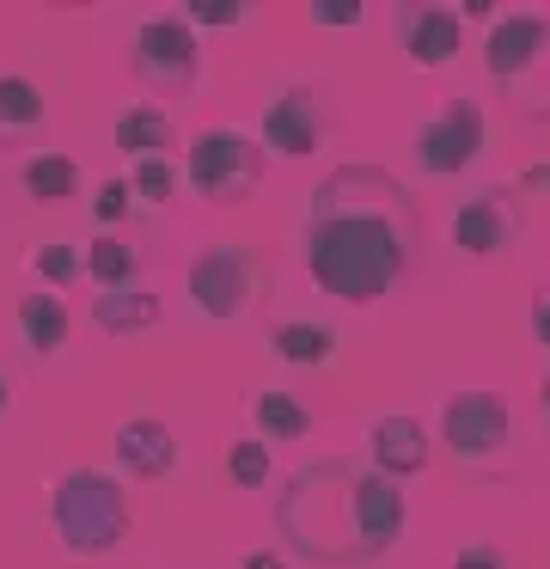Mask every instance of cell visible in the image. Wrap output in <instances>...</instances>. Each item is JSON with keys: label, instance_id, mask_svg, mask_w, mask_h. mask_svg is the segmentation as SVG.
<instances>
[{"label": "cell", "instance_id": "cell-1", "mask_svg": "<svg viewBox=\"0 0 550 569\" xmlns=\"http://www.w3.org/2000/svg\"><path fill=\"white\" fill-rule=\"evenodd\" d=\"M306 276L342 307H379L410 276L422 214L373 160H342L306 197Z\"/></svg>", "mask_w": 550, "mask_h": 569}, {"label": "cell", "instance_id": "cell-2", "mask_svg": "<svg viewBox=\"0 0 550 569\" xmlns=\"http://www.w3.org/2000/svg\"><path fill=\"white\" fill-rule=\"evenodd\" d=\"M276 527L306 563L324 569H361L379 563L410 527V496L398 478L373 466V459L330 453L312 459L288 478L276 502Z\"/></svg>", "mask_w": 550, "mask_h": 569}, {"label": "cell", "instance_id": "cell-3", "mask_svg": "<svg viewBox=\"0 0 550 569\" xmlns=\"http://www.w3.org/2000/svg\"><path fill=\"white\" fill-rule=\"evenodd\" d=\"M129 490L98 466H73L49 478V532L68 557H110L129 539Z\"/></svg>", "mask_w": 550, "mask_h": 569}, {"label": "cell", "instance_id": "cell-4", "mask_svg": "<svg viewBox=\"0 0 550 569\" xmlns=\"http://www.w3.org/2000/svg\"><path fill=\"white\" fill-rule=\"evenodd\" d=\"M263 282H269V263L257 258L251 246H239V239H214V246H202L190 258V270H183V295H190V307L202 312V319H214V325L244 319V312L263 300Z\"/></svg>", "mask_w": 550, "mask_h": 569}, {"label": "cell", "instance_id": "cell-5", "mask_svg": "<svg viewBox=\"0 0 550 569\" xmlns=\"http://www.w3.org/2000/svg\"><path fill=\"white\" fill-rule=\"evenodd\" d=\"M483 148H489V111L471 92H447V99L410 129V160H416V172L434 178V184L464 178L483 160Z\"/></svg>", "mask_w": 550, "mask_h": 569}, {"label": "cell", "instance_id": "cell-6", "mask_svg": "<svg viewBox=\"0 0 550 569\" xmlns=\"http://www.w3.org/2000/svg\"><path fill=\"white\" fill-rule=\"evenodd\" d=\"M263 141H251L244 129H202V136L183 148V178H190V190L202 202H214V209H232V202L257 197V184H263Z\"/></svg>", "mask_w": 550, "mask_h": 569}, {"label": "cell", "instance_id": "cell-7", "mask_svg": "<svg viewBox=\"0 0 550 569\" xmlns=\"http://www.w3.org/2000/svg\"><path fill=\"white\" fill-rule=\"evenodd\" d=\"M526 239V197L513 184H477L471 197L452 202L447 246L471 263H496Z\"/></svg>", "mask_w": 550, "mask_h": 569}, {"label": "cell", "instance_id": "cell-8", "mask_svg": "<svg viewBox=\"0 0 550 569\" xmlns=\"http://www.w3.org/2000/svg\"><path fill=\"white\" fill-rule=\"evenodd\" d=\"M330 129H337L330 87H318V80H281L263 104L257 141H263V153H276V160H312L330 141Z\"/></svg>", "mask_w": 550, "mask_h": 569}, {"label": "cell", "instance_id": "cell-9", "mask_svg": "<svg viewBox=\"0 0 550 569\" xmlns=\"http://www.w3.org/2000/svg\"><path fill=\"white\" fill-rule=\"evenodd\" d=\"M440 441L459 466H496L513 447V410L501 392L471 386V392H452L440 405Z\"/></svg>", "mask_w": 550, "mask_h": 569}, {"label": "cell", "instance_id": "cell-10", "mask_svg": "<svg viewBox=\"0 0 550 569\" xmlns=\"http://www.w3.org/2000/svg\"><path fill=\"white\" fill-rule=\"evenodd\" d=\"M196 68H202V43L196 26L183 13H153L134 31V80L159 99H183L196 87Z\"/></svg>", "mask_w": 550, "mask_h": 569}, {"label": "cell", "instance_id": "cell-11", "mask_svg": "<svg viewBox=\"0 0 550 569\" xmlns=\"http://www.w3.org/2000/svg\"><path fill=\"white\" fill-rule=\"evenodd\" d=\"M550 56V13L538 7H513V13H496L489 19V38H483V74L496 87L520 92L526 80L544 68Z\"/></svg>", "mask_w": 550, "mask_h": 569}, {"label": "cell", "instance_id": "cell-12", "mask_svg": "<svg viewBox=\"0 0 550 569\" xmlns=\"http://www.w3.org/2000/svg\"><path fill=\"white\" fill-rule=\"evenodd\" d=\"M391 31H398V50L416 74H434V68L459 62L464 50V13L447 0H398Z\"/></svg>", "mask_w": 550, "mask_h": 569}, {"label": "cell", "instance_id": "cell-13", "mask_svg": "<svg viewBox=\"0 0 550 569\" xmlns=\"http://www.w3.org/2000/svg\"><path fill=\"white\" fill-rule=\"evenodd\" d=\"M110 447H117L122 478H134V483L171 478V471H178V459H183V447H178V435H171V422H159V417H122L117 435H110Z\"/></svg>", "mask_w": 550, "mask_h": 569}, {"label": "cell", "instance_id": "cell-14", "mask_svg": "<svg viewBox=\"0 0 550 569\" xmlns=\"http://www.w3.org/2000/svg\"><path fill=\"white\" fill-rule=\"evenodd\" d=\"M428 429L422 417H410V410H386V417H373V429H367V459H373L386 478H416V471H428Z\"/></svg>", "mask_w": 550, "mask_h": 569}, {"label": "cell", "instance_id": "cell-15", "mask_svg": "<svg viewBox=\"0 0 550 569\" xmlns=\"http://www.w3.org/2000/svg\"><path fill=\"white\" fill-rule=\"evenodd\" d=\"M244 417H251V429H257V441H306L312 435V405H306L293 386H257L251 398H244Z\"/></svg>", "mask_w": 550, "mask_h": 569}, {"label": "cell", "instance_id": "cell-16", "mask_svg": "<svg viewBox=\"0 0 550 569\" xmlns=\"http://www.w3.org/2000/svg\"><path fill=\"white\" fill-rule=\"evenodd\" d=\"M159 295L147 282H129V288H98L92 295V325L104 337H134V331H153L159 325Z\"/></svg>", "mask_w": 550, "mask_h": 569}, {"label": "cell", "instance_id": "cell-17", "mask_svg": "<svg viewBox=\"0 0 550 569\" xmlns=\"http://www.w3.org/2000/svg\"><path fill=\"white\" fill-rule=\"evenodd\" d=\"M269 356H281L288 368H330L342 356V337L337 325L318 319H276L269 325Z\"/></svg>", "mask_w": 550, "mask_h": 569}, {"label": "cell", "instance_id": "cell-18", "mask_svg": "<svg viewBox=\"0 0 550 569\" xmlns=\"http://www.w3.org/2000/svg\"><path fill=\"white\" fill-rule=\"evenodd\" d=\"M110 141H117L129 160H159V153L178 148V136H171V111L166 104H129V111L117 117V129H110Z\"/></svg>", "mask_w": 550, "mask_h": 569}, {"label": "cell", "instance_id": "cell-19", "mask_svg": "<svg viewBox=\"0 0 550 569\" xmlns=\"http://www.w3.org/2000/svg\"><path fill=\"white\" fill-rule=\"evenodd\" d=\"M19 178H24V197L43 202V209H56V202H73V190H80V160L61 153V148H43V153L24 160Z\"/></svg>", "mask_w": 550, "mask_h": 569}, {"label": "cell", "instance_id": "cell-20", "mask_svg": "<svg viewBox=\"0 0 550 569\" xmlns=\"http://www.w3.org/2000/svg\"><path fill=\"white\" fill-rule=\"evenodd\" d=\"M19 337L31 356H56L61 343H68V307H61V295H24L19 300Z\"/></svg>", "mask_w": 550, "mask_h": 569}, {"label": "cell", "instance_id": "cell-21", "mask_svg": "<svg viewBox=\"0 0 550 569\" xmlns=\"http://www.w3.org/2000/svg\"><path fill=\"white\" fill-rule=\"evenodd\" d=\"M43 129V92L24 74H0V141H24Z\"/></svg>", "mask_w": 550, "mask_h": 569}, {"label": "cell", "instance_id": "cell-22", "mask_svg": "<svg viewBox=\"0 0 550 569\" xmlns=\"http://www.w3.org/2000/svg\"><path fill=\"white\" fill-rule=\"evenodd\" d=\"M86 276H92V288H129L141 282V251L117 233H98L86 246Z\"/></svg>", "mask_w": 550, "mask_h": 569}, {"label": "cell", "instance_id": "cell-23", "mask_svg": "<svg viewBox=\"0 0 550 569\" xmlns=\"http://www.w3.org/2000/svg\"><path fill=\"white\" fill-rule=\"evenodd\" d=\"M31 270H37V282H49V288H73V282H92V276H86V251H73L68 239H49V246H37Z\"/></svg>", "mask_w": 550, "mask_h": 569}, {"label": "cell", "instance_id": "cell-24", "mask_svg": "<svg viewBox=\"0 0 550 569\" xmlns=\"http://www.w3.org/2000/svg\"><path fill=\"white\" fill-rule=\"evenodd\" d=\"M129 190L147 202V209H159V202L178 197V166H171V153H159V160H134L129 166Z\"/></svg>", "mask_w": 550, "mask_h": 569}, {"label": "cell", "instance_id": "cell-25", "mask_svg": "<svg viewBox=\"0 0 550 569\" xmlns=\"http://www.w3.org/2000/svg\"><path fill=\"white\" fill-rule=\"evenodd\" d=\"M227 478L239 483V490H263V483H269V441H257V435H251V441L232 447V453H227Z\"/></svg>", "mask_w": 550, "mask_h": 569}, {"label": "cell", "instance_id": "cell-26", "mask_svg": "<svg viewBox=\"0 0 550 569\" xmlns=\"http://www.w3.org/2000/svg\"><path fill=\"white\" fill-rule=\"evenodd\" d=\"M183 19H190V26H208V31H232V26H244L251 13H244L239 0H190Z\"/></svg>", "mask_w": 550, "mask_h": 569}, {"label": "cell", "instance_id": "cell-27", "mask_svg": "<svg viewBox=\"0 0 550 569\" xmlns=\"http://www.w3.org/2000/svg\"><path fill=\"white\" fill-rule=\"evenodd\" d=\"M306 19H312L318 31H354L367 19V7H361V0H312Z\"/></svg>", "mask_w": 550, "mask_h": 569}, {"label": "cell", "instance_id": "cell-28", "mask_svg": "<svg viewBox=\"0 0 550 569\" xmlns=\"http://www.w3.org/2000/svg\"><path fill=\"white\" fill-rule=\"evenodd\" d=\"M513 104H520L526 123H544V129H550V56H544V68H538V74L526 80L520 92H513Z\"/></svg>", "mask_w": 550, "mask_h": 569}, {"label": "cell", "instance_id": "cell-29", "mask_svg": "<svg viewBox=\"0 0 550 569\" xmlns=\"http://www.w3.org/2000/svg\"><path fill=\"white\" fill-rule=\"evenodd\" d=\"M129 178H104V184H98V197H92V214L98 221H117V214H129Z\"/></svg>", "mask_w": 550, "mask_h": 569}, {"label": "cell", "instance_id": "cell-30", "mask_svg": "<svg viewBox=\"0 0 550 569\" xmlns=\"http://www.w3.org/2000/svg\"><path fill=\"white\" fill-rule=\"evenodd\" d=\"M526 325H532V337L550 349V276L532 288V300H526Z\"/></svg>", "mask_w": 550, "mask_h": 569}, {"label": "cell", "instance_id": "cell-31", "mask_svg": "<svg viewBox=\"0 0 550 569\" xmlns=\"http://www.w3.org/2000/svg\"><path fill=\"white\" fill-rule=\"evenodd\" d=\"M447 569H508V557H501V545H464V551H452Z\"/></svg>", "mask_w": 550, "mask_h": 569}, {"label": "cell", "instance_id": "cell-32", "mask_svg": "<svg viewBox=\"0 0 550 569\" xmlns=\"http://www.w3.org/2000/svg\"><path fill=\"white\" fill-rule=\"evenodd\" d=\"M513 190H520V197H532V190H550V166H526V172L513 178Z\"/></svg>", "mask_w": 550, "mask_h": 569}, {"label": "cell", "instance_id": "cell-33", "mask_svg": "<svg viewBox=\"0 0 550 569\" xmlns=\"http://www.w3.org/2000/svg\"><path fill=\"white\" fill-rule=\"evenodd\" d=\"M244 569H288V557H276V551H251V557H244Z\"/></svg>", "mask_w": 550, "mask_h": 569}, {"label": "cell", "instance_id": "cell-34", "mask_svg": "<svg viewBox=\"0 0 550 569\" xmlns=\"http://www.w3.org/2000/svg\"><path fill=\"white\" fill-rule=\"evenodd\" d=\"M538 417H544V429H550V368H544V380H538Z\"/></svg>", "mask_w": 550, "mask_h": 569}, {"label": "cell", "instance_id": "cell-35", "mask_svg": "<svg viewBox=\"0 0 550 569\" xmlns=\"http://www.w3.org/2000/svg\"><path fill=\"white\" fill-rule=\"evenodd\" d=\"M7 405H12V392H7V373H0V417H7Z\"/></svg>", "mask_w": 550, "mask_h": 569}]
</instances>
